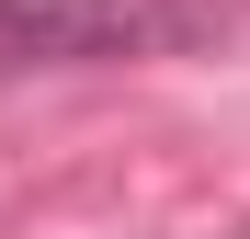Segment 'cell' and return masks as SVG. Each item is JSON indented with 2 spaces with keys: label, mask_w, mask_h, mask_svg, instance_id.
Returning a JSON list of instances; mask_svg holds the SVG:
<instances>
[{
  "label": "cell",
  "mask_w": 250,
  "mask_h": 239,
  "mask_svg": "<svg viewBox=\"0 0 250 239\" xmlns=\"http://www.w3.org/2000/svg\"><path fill=\"white\" fill-rule=\"evenodd\" d=\"M171 34V0H0V91L34 68H114Z\"/></svg>",
  "instance_id": "obj_1"
}]
</instances>
